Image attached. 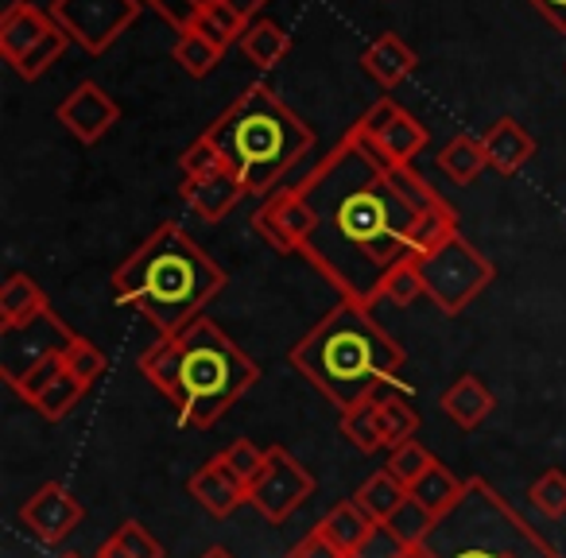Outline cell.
<instances>
[{
    "label": "cell",
    "instance_id": "6da1fadb",
    "mask_svg": "<svg viewBox=\"0 0 566 558\" xmlns=\"http://www.w3.org/2000/svg\"><path fill=\"white\" fill-rule=\"evenodd\" d=\"M295 187L315 213L303 260L357 307L385 299L388 275L419 256L423 213L447 202L416 167L392 164L357 125Z\"/></svg>",
    "mask_w": 566,
    "mask_h": 558
},
{
    "label": "cell",
    "instance_id": "7a4b0ae2",
    "mask_svg": "<svg viewBox=\"0 0 566 558\" xmlns=\"http://www.w3.org/2000/svg\"><path fill=\"white\" fill-rule=\"evenodd\" d=\"M400 341L373 318V307L342 299L318 326H311L292 346V369L318 388L338 411H349L380 392L408 396Z\"/></svg>",
    "mask_w": 566,
    "mask_h": 558
},
{
    "label": "cell",
    "instance_id": "3957f363",
    "mask_svg": "<svg viewBox=\"0 0 566 558\" xmlns=\"http://www.w3.org/2000/svg\"><path fill=\"white\" fill-rule=\"evenodd\" d=\"M140 372L159 396L175 403L182 427L206 431L260 380V365L210 318L159 338L140 354Z\"/></svg>",
    "mask_w": 566,
    "mask_h": 558
},
{
    "label": "cell",
    "instance_id": "277c9868",
    "mask_svg": "<svg viewBox=\"0 0 566 558\" xmlns=\"http://www.w3.org/2000/svg\"><path fill=\"white\" fill-rule=\"evenodd\" d=\"M229 275L175 221H164L125 264L113 272V299L140 310L159 338L187 330L226 292Z\"/></svg>",
    "mask_w": 566,
    "mask_h": 558
},
{
    "label": "cell",
    "instance_id": "5b68a950",
    "mask_svg": "<svg viewBox=\"0 0 566 558\" xmlns=\"http://www.w3.org/2000/svg\"><path fill=\"white\" fill-rule=\"evenodd\" d=\"M202 136L221 151L244 190L260 198L280 190L283 175L315 148L311 125H303L268 82H252L218 120L206 125Z\"/></svg>",
    "mask_w": 566,
    "mask_h": 558
},
{
    "label": "cell",
    "instance_id": "8992f818",
    "mask_svg": "<svg viewBox=\"0 0 566 558\" xmlns=\"http://www.w3.org/2000/svg\"><path fill=\"white\" fill-rule=\"evenodd\" d=\"M427 547L439 558H563L485 477L465 481V493L439 516Z\"/></svg>",
    "mask_w": 566,
    "mask_h": 558
},
{
    "label": "cell",
    "instance_id": "52a82bcc",
    "mask_svg": "<svg viewBox=\"0 0 566 558\" xmlns=\"http://www.w3.org/2000/svg\"><path fill=\"white\" fill-rule=\"evenodd\" d=\"M416 267H419V280H423V295L442 315H462L493 284V264L462 233L419 252Z\"/></svg>",
    "mask_w": 566,
    "mask_h": 558
},
{
    "label": "cell",
    "instance_id": "ba28073f",
    "mask_svg": "<svg viewBox=\"0 0 566 558\" xmlns=\"http://www.w3.org/2000/svg\"><path fill=\"white\" fill-rule=\"evenodd\" d=\"M318 481L287 446H268L264 465L249 481V504L268 524H287L315 496Z\"/></svg>",
    "mask_w": 566,
    "mask_h": 558
},
{
    "label": "cell",
    "instance_id": "9c48e42d",
    "mask_svg": "<svg viewBox=\"0 0 566 558\" xmlns=\"http://www.w3.org/2000/svg\"><path fill=\"white\" fill-rule=\"evenodd\" d=\"M74 338L78 334L55 310H43L24 326H0V377H4V385L17 388L51 357H63Z\"/></svg>",
    "mask_w": 566,
    "mask_h": 558
},
{
    "label": "cell",
    "instance_id": "30bf717a",
    "mask_svg": "<svg viewBox=\"0 0 566 558\" xmlns=\"http://www.w3.org/2000/svg\"><path fill=\"white\" fill-rule=\"evenodd\" d=\"M144 0H51V20L86 55H105L140 17Z\"/></svg>",
    "mask_w": 566,
    "mask_h": 558
},
{
    "label": "cell",
    "instance_id": "8fae6325",
    "mask_svg": "<svg viewBox=\"0 0 566 558\" xmlns=\"http://www.w3.org/2000/svg\"><path fill=\"white\" fill-rule=\"evenodd\" d=\"M252 229L272 244L280 256L303 252L311 229H315V213L303 202L300 187H280L260 202V210L252 213Z\"/></svg>",
    "mask_w": 566,
    "mask_h": 558
},
{
    "label": "cell",
    "instance_id": "7c38bea8",
    "mask_svg": "<svg viewBox=\"0 0 566 558\" xmlns=\"http://www.w3.org/2000/svg\"><path fill=\"white\" fill-rule=\"evenodd\" d=\"M82 516H86V508L78 504V496H74L66 485H59V481L40 485L24 504H20V527H24L32 539L48 543V547H55V543H63L66 535L78 531Z\"/></svg>",
    "mask_w": 566,
    "mask_h": 558
},
{
    "label": "cell",
    "instance_id": "4fadbf2b",
    "mask_svg": "<svg viewBox=\"0 0 566 558\" xmlns=\"http://www.w3.org/2000/svg\"><path fill=\"white\" fill-rule=\"evenodd\" d=\"M357 128L400 167H411V159L427 148V128L419 125L411 113H403L392 97H380V102L357 120Z\"/></svg>",
    "mask_w": 566,
    "mask_h": 558
},
{
    "label": "cell",
    "instance_id": "5bb4252c",
    "mask_svg": "<svg viewBox=\"0 0 566 558\" xmlns=\"http://www.w3.org/2000/svg\"><path fill=\"white\" fill-rule=\"evenodd\" d=\"M55 117L63 120V128L71 136H78L82 144H97L113 125H117L120 109L97 82H82L78 90L63 97V105L55 109Z\"/></svg>",
    "mask_w": 566,
    "mask_h": 558
},
{
    "label": "cell",
    "instance_id": "9a60e30c",
    "mask_svg": "<svg viewBox=\"0 0 566 558\" xmlns=\"http://www.w3.org/2000/svg\"><path fill=\"white\" fill-rule=\"evenodd\" d=\"M187 493L195 496L198 504H202L210 516L226 519L233 516L241 504H249V485H244L241 477L233 473V465L226 462V457H210L206 465H198L195 473H190L187 481Z\"/></svg>",
    "mask_w": 566,
    "mask_h": 558
},
{
    "label": "cell",
    "instance_id": "2e32d148",
    "mask_svg": "<svg viewBox=\"0 0 566 558\" xmlns=\"http://www.w3.org/2000/svg\"><path fill=\"white\" fill-rule=\"evenodd\" d=\"M51 28H55L51 12L35 9L28 0H12L9 9H4V17H0V55H4V63L17 66Z\"/></svg>",
    "mask_w": 566,
    "mask_h": 558
},
{
    "label": "cell",
    "instance_id": "e0dca14e",
    "mask_svg": "<svg viewBox=\"0 0 566 558\" xmlns=\"http://www.w3.org/2000/svg\"><path fill=\"white\" fill-rule=\"evenodd\" d=\"M179 194L187 202V210H195L202 221H221L249 190H244V182L233 171H218L202 175V179H182Z\"/></svg>",
    "mask_w": 566,
    "mask_h": 558
},
{
    "label": "cell",
    "instance_id": "ac0fdd59",
    "mask_svg": "<svg viewBox=\"0 0 566 558\" xmlns=\"http://www.w3.org/2000/svg\"><path fill=\"white\" fill-rule=\"evenodd\" d=\"M485 144V159L496 175H516L532 164L535 156V140L527 136V128L516 117H496L493 125L481 133Z\"/></svg>",
    "mask_w": 566,
    "mask_h": 558
},
{
    "label": "cell",
    "instance_id": "d6986e66",
    "mask_svg": "<svg viewBox=\"0 0 566 558\" xmlns=\"http://www.w3.org/2000/svg\"><path fill=\"white\" fill-rule=\"evenodd\" d=\"M361 66L380 90H396L419 66V55L400 40V35L388 32V35L373 40L369 48L361 51Z\"/></svg>",
    "mask_w": 566,
    "mask_h": 558
},
{
    "label": "cell",
    "instance_id": "ffe728a7",
    "mask_svg": "<svg viewBox=\"0 0 566 558\" xmlns=\"http://www.w3.org/2000/svg\"><path fill=\"white\" fill-rule=\"evenodd\" d=\"M442 411H447L450 419H454L462 431H478L481 423H485L489 415H493L496 400L493 392L485 388V380L473 377V372H465V377H458L454 385L442 392Z\"/></svg>",
    "mask_w": 566,
    "mask_h": 558
},
{
    "label": "cell",
    "instance_id": "44dd1931",
    "mask_svg": "<svg viewBox=\"0 0 566 558\" xmlns=\"http://www.w3.org/2000/svg\"><path fill=\"white\" fill-rule=\"evenodd\" d=\"M315 527L334 543V547L342 550V555H354V550L361 547V543L369 539L373 531H377V524H373V519L365 516L361 508H357L354 496H349V501L331 504V512H326V516L318 519Z\"/></svg>",
    "mask_w": 566,
    "mask_h": 558
},
{
    "label": "cell",
    "instance_id": "7402d4cb",
    "mask_svg": "<svg viewBox=\"0 0 566 558\" xmlns=\"http://www.w3.org/2000/svg\"><path fill=\"white\" fill-rule=\"evenodd\" d=\"M43 310H51L43 287L28 272H12L0 287V326H24Z\"/></svg>",
    "mask_w": 566,
    "mask_h": 558
},
{
    "label": "cell",
    "instance_id": "603a6c76",
    "mask_svg": "<svg viewBox=\"0 0 566 558\" xmlns=\"http://www.w3.org/2000/svg\"><path fill=\"white\" fill-rule=\"evenodd\" d=\"M237 48H241V55L249 59L256 71H272V66H280L283 55L292 51V35L283 32L275 20H252Z\"/></svg>",
    "mask_w": 566,
    "mask_h": 558
},
{
    "label": "cell",
    "instance_id": "cb8c5ba5",
    "mask_svg": "<svg viewBox=\"0 0 566 558\" xmlns=\"http://www.w3.org/2000/svg\"><path fill=\"white\" fill-rule=\"evenodd\" d=\"M485 167H489V159H485V144H481V136L462 133L439 151V171L447 175L450 182H458V187H470Z\"/></svg>",
    "mask_w": 566,
    "mask_h": 558
},
{
    "label": "cell",
    "instance_id": "d4e9b609",
    "mask_svg": "<svg viewBox=\"0 0 566 558\" xmlns=\"http://www.w3.org/2000/svg\"><path fill=\"white\" fill-rule=\"evenodd\" d=\"M354 501H357V508L373 519V524H388V519H392V512L408 501V488H403L388 470H377L361 488H357Z\"/></svg>",
    "mask_w": 566,
    "mask_h": 558
},
{
    "label": "cell",
    "instance_id": "484cf974",
    "mask_svg": "<svg viewBox=\"0 0 566 558\" xmlns=\"http://www.w3.org/2000/svg\"><path fill=\"white\" fill-rule=\"evenodd\" d=\"M462 493H465V481H458L442 462H434L431 470L411 485V496H416L427 512H434V516H447V512L462 501Z\"/></svg>",
    "mask_w": 566,
    "mask_h": 558
},
{
    "label": "cell",
    "instance_id": "4316f807",
    "mask_svg": "<svg viewBox=\"0 0 566 558\" xmlns=\"http://www.w3.org/2000/svg\"><path fill=\"white\" fill-rule=\"evenodd\" d=\"M86 392H90V388L82 385V380L74 377V372H66V365H63V372H59V377L51 380V385L43 388V392L35 396V400L28 403V408L40 411V415L48 419V423H59V419H66L74 408H78L82 396H86Z\"/></svg>",
    "mask_w": 566,
    "mask_h": 558
},
{
    "label": "cell",
    "instance_id": "83f0119b",
    "mask_svg": "<svg viewBox=\"0 0 566 558\" xmlns=\"http://www.w3.org/2000/svg\"><path fill=\"white\" fill-rule=\"evenodd\" d=\"M171 59L175 63L187 71V78H206V74L213 71V66L226 59V51L218 48V43H210L206 40L198 28H187V32L175 40V48H171Z\"/></svg>",
    "mask_w": 566,
    "mask_h": 558
},
{
    "label": "cell",
    "instance_id": "f1b7e54d",
    "mask_svg": "<svg viewBox=\"0 0 566 558\" xmlns=\"http://www.w3.org/2000/svg\"><path fill=\"white\" fill-rule=\"evenodd\" d=\"M342 434L354 442L365 454H377L385 450V431H380V396L377 400H365L357 408L342 411Z\"/></svg>",
    "mask_w": 566,
    "mask_h": 558
},
{
    "label": "cell",
    "instance_id": "f546056e",
    "mask_svg": "<svg viewBox=\"0 0 566 558\" xmlns=\"http://www.w3.org/2000/svg\"><path fill=\"white\" fill-rule=\"evenodd\" d=\"M380 431H385V450H396L416 439L419 411L408 403V396H380Z\"/></svg>",
    "mask_w": 566,
    "mask_h": 558
},
{
    "label": "cell",
    "instance_id": "4dcf8cb0",
    "mask_svg": "<svg viewBox=\"0 0 566 558\" xmlns=\"http://www.w3.org/2000/svg\"><path fill=\"white\" fill-rule=\"evenodd\" d=\"M434 524H439V516H434V512H427L423 504L408 493V501L392 512V519H388L385 527L403 543V547H423L427 535L434 531Z\"/></svg>",
    "mask_w": 566,
    "mask_h": 558
},
{
    "label": "cell",
    "instance_id": "1f68e13d",
    "mask_svg": "<svg viewBox=\"0 0 566 558\" xmlns=\"http://www.w3.org/2000/svg\"><path fill=\"white\" fill-rule=\"evenodd\" d=\"M66 43H71V35H66L63 28L55 24V28H51L48 35H43L40 43H35L32 51H28L24 59H20L17 66H12V71H17V74H20V78H24V82H35V78H43V74H48L51 66H55L59 59H63Z\"/></svg>",
    "mask_w": 566,
    "mask_h": 558
},
{
    "label": "cell",
    "instance_id": "d6a6232c",
    "mask_svg": "<svg viewBox=\"0 0 566 558\" xmlns=\"http://www.w3.org/2000/svg\"><path fill=\"white\" fill-rule=\"evenodd\" d=\"M63 365H66V372H74V377H78L86 388H94L97 380L109 372V357H105L90 338H82V334L71 341V349L63 354Z\"/></svg>",
    "mask_w": 566,
    "mask_h": 558
},
{
    "label": "cell",
    "instance_id": "836d02e7",
    "mask_svg": "<svg viewBox=\"0 0 566 558\" xmlns=\"http://www.w3.org/2000/svg\"><path fill=\"white\" fill-rule=\"evenodd\" d=\"M434 462H439V457H431V450H427V446H419V442L411 439V442H403V446H396L392 454H388L385 470L392 473V477L400 481V485L411 493V485H416V481L423 477V473L431 470Z\"/></svg>",
    "mask_w": 566,
    "mask_h": 558
},
{
    "label": "cell",
    "instance_id": "e575fe53",
    "mask_svg": "<svg viewBox=\"0 0 566 558\" xmlns=\"http://www.w3.org/2000/svg\"><path fill=\"white\" fill-rule=\"evenodd\" d=\"M527 501L547 519H563L566 516V470L539 473V477L532 481V488H527Z\"/></svg>",
    "mask_w": 566,
    "mask_h": 558
},
{
    "label": "cell",
    "instance_id": "d590c367",
    "mask_svg": "<svg viewBox=\"0 0 566 558\" xmlns=\"http://www.w3.org/2000/svg\"><path fill=\"white\" fill-rule=\"evenodd\" d=\"M113 539L128 550V558H164L167 555L164 543H159L140 519H120V524L113 527Z\"/></svg>",
    "mask_w": 566,
    "mask_h": 558
},
{
    "label": "cell",
    "instance_id": "8d00e7d4",
    "mask_svg": "<svg viewBox=\"0 0 566 558\" xmlns=\"http://www.w3.org/2000/svg\"><path fill=\"white\" fill-rule=\"evenodd\" d=\"M179 167H182V179H202V175H218V171H229V164L221 159V151L213 148L206 136H198L187 151L179 156Z\"/></svg>",
    "mask_w": 566,
    "mask_h": 558
},
{
    "label": "cell",
    "instance_id": "74e56055",
    "mask_svg": "<svg viewBox=\"0 0 566 558\" xmlns=\"http://www.w3.org/2000/svg\"><path fill=\"white\" fill-rule=\"evenodd\" d=\"M419 295H423V280H419L416 260H408V264H400L392 275H388L385 299H388V303H396V307H408V303H416ZM385 299H380V303H385Z\"/></svg>",
    "mask_w": 566,
    "mask_h": 558
},
{
    "label": "cell",
    "instance_id": "f35d334b",
    "mask_svg": "<svg viewBox=\"0 0 566 558\" xmlns=\"http://www.w3.org/2000/svg\"><path fill=\"white\" fill-rule=\"evenodd\" d=\"M264 454H268V450H260L256 442H249V439H237L233 446L221 450V457L233 465V473L244 481V485H249V481L260 473V465H264Z\"/></svg>",
    "mask_w": 566,
    "mask_h": 558
},
{
    "label": "cell",
    "instance_id": "ab89813d",
    "mask_svg": "<svg viewBox=\"0 0 566 558\" xmlns=\"http://www.w3.org/2000/svg\"><path fill=\"white\" fill-rule=\"evenodd\" d=\"M408 550L411 547H403V543L396 539V535L388 531L385 524H377V531H373L369 539H365L349 558H408Z\"/></svg>",
    "mask_w": 566,
    "mask_h": 558
},
{
    "label": "cell",
    "instance_id": "60d3db41",
    "mask_svg": "<svg viewBox=\"0 0 566 558\" xmlns=\"http://www.w3.org/2000/svg\"><path fill=\"white\" fill-rule=\"evenodd\" d=\"M144 4H148L151 12H159L179 35L187 32V28H195V20L202 17V12L195 9V0H144Z\"/></svg>",
    "mask_w": 566,
    "mask_h": 558
},
{
    "label": "cell",
    "instance_id": "b9f144b4",
    "mask_svg": "<svg viewBox=\"0 0 566 558\" xmlns=\"http://www.w3.org/2000/svg\"><path fill=\"white\" fill-rule=\"evenodd\" d=\"M202 17L210 20V24L218 28L221 35H226V40H229V48H233V43H241L244 28H249V20H244L241 12H237L233 4H229V0H218V4H213V9H206V12H202Z\"/></svg>",
    "mask_w": 566,
    "mask_h": 558
},
{
    "label": "cell",
    "instance_id": "7bdbcfd3",
    "mask_svg": "<svg viewBox=\"0 0 566 558\" xmlns=\"http://www.w3.org/2000/svg\"><path fill=\"white\" fill-rule=\"evenodd\" d=\"M287 558H349V555H342V550L334 547V543L326 539L318 527H311V531L303 535V539L295 543L292 550H287Z\"/></svg>",
    "mask_w": 566,
    "mask_h": 558
},
{
    "label": "cell",
    "instance_id": "ee69618b",
    "mask_svg": "<svg viewBox=\"0 0 566 558\" xmlns=\"http://www.w3.org/2000/svg\"><path fill=\"white\" fill-rule=\"evenodd\" d=\"M532 4L543 12V20H547L555 32L566 35V0H532Z\"/></svg>",
    "mask_w": 566,
    "mask_h": 558
},
{
    "label": "cell",
    "instance_id": "f6af8a7d",
    "mask_svg": "<svg viewBox=\"0 0 566 558\" xmlns=\"http://www.w3.org/2000/svg\"><path fill=\"white\" fill-rule=\"evenodd\" d=\"M195 28H198V32H202V35H206V40H210V43H218L221 51H229V40H226V35H221L218 28H213V24H210V20H206V17H198V20H195Z\"/></svg>",
    "mask_w": 566,
    "mask_h": 558
},
{
    "label": "cell",
    "instance_id": "bcb514c9",
    "mask_svg": "<svg viewBox=\"0 0 566 558\" xmlns=\"http://www.w3.org/2000/svg\"><path fill=\"white\" fill-rule=\"evenodd\" d=\"M94 558H128V550L120 547V543H117V539H113V535H109V539H105L102 547L94 550Z\"/></svg>",
    "mask_w": 566,
    "mask_h": 558
},
{
    "label": "cell",
    "instance_id": "7dc6e473",
    "mask_svg": "<svg viewBox=\"0 0 566 558\" xmlns=\"http://www.w3.org/2000/svg\"><path fill=\"white\" fill-rule=\"evenodd\" d=\"M229 4H233V9L241 12V17H244V20H249V24H252V17H256V12L264 9L268 0H229Z\"/></svg>",
    "mask_w": 566,
    "mask_h": 558
},
{
    "label": "cell",
    "instance_id": "c3c4849f",
    "mask_svg": "<svg viewBox=\"0 0 566 558\" xmlns=\"http://www.w3.org/2000/svg\"><path fill=\"white\" fill-rule=\"evenodd\" d=\"M198 558H233V550H229V547H210V550H202Z\"/></svg>",
    "mask_w": 566,
    "mask_h": 558
},
{
    "label": "cell",
    "instance_id": "681fc988",
    "mask_svg": "<svg viewBox=\"0 0 566 558\" xmlns=\"http://www.w3.org/2000/svg\"><path fill=\"white\" fill-rule=\"evenodd\" d=\"M408 558H439V555H434V550L423 543V547H411V550H408Z\"/></svg>",
    "mask_w": 566,
    "mask_h": 558
},
{
    "label": "cell",
    "instance_id": "f907efd6",
    "mask_svg": "<svg viewBox=\"0 0 566 558\" xmlns=\"http://www.w3.org/2000/svg\"><path fill=\"white\" fill-rule=\"evenodd\" d=\"M213 4H218V0H195V9H198V12H206V9H213Z\"/></svg>",
    "mask_w": 566,
    "mask_h": 558
},
{
    "label": "cell",
    "instance_id": "816d5d0a",
    "mask_svg": "<svg viewBox=\"0 0 566 558\" xmlns=\"http://www.w3.org/2000/svg\"><path fill=\"white\" fill-rule=\"evenodd\" d=\"M59 558H82V555H74V550H66V555H59Z\"/></svg>",
    "mask_w": 566,
    "mask_h": 558
}]
</instances>
